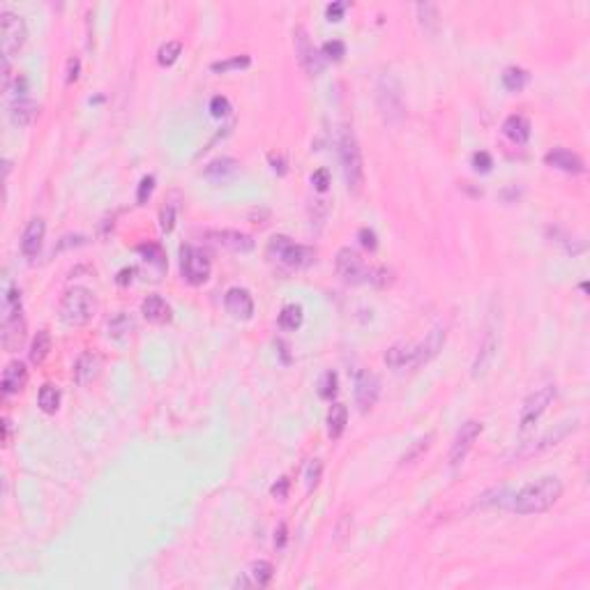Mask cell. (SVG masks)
Returning <instances> with one entry per match:
<instances>
[{"mask_svg":"<svg viewBox=\"0 0 590 590\" xmlns=\"http://www.w3.org/2000/svg\"><path fill=\"white\" fill-rule=\"evenodd\" d=\"M554 397H556V385L547 383V385H542V388H535L524 399L521 410H519V429H521V434H528L530 429H535V424L540 422V417L544 413H547Z\"/></svg>","mask_w":590,"mask_h":590,"instance_id":"obj_5","label":"cell"},{"mask_svg":"<svg viewBox=\"0 0 590 590\" xmlns=\"http://www.w3.org/2000/svg\"><path fill=\"white\" fill-rule=\"evenodd\" d=\"M376 99H378V109L383 113V118L388 123H395V120H402L404 116V97H402V88H399V81L395 76L385 74L380 76L378 88H376Z\"/></svg>","mask_w":590,"mask_h":590,"instance_id":"obj_8","label":"cell"},{"mask_svg":"<svg viewBox=\"0 0 590 590\" xmlns=\"http://www.w3.org/2000/svg\"><path fill=\"white\" fill-rule=\"evenodd\" d=\"M344 10H346V3L328 5V19H330V21H339V19L344 16Z\"/></svg>","mask_w":590,"mask_h":590,"instance_id":"obj_50","label":"cell"},{"mask_svg":"<svg viewBox=\"0 0 590 590\" xmlns=\"http://www.w3.org/2000/svg\"><path fill=\"white\" fill-rule=\"evenodd\" d=\"M180 270H182V279L192 286H201V284L208 282L212 270V263L208 258L206 251L196 249L192 245H182L180 247Z\"/></svg>","mask_w":590,"mask_h":590,"instance_id":"obj_7","label":"cell"},{"mask_svg":"<svg viewBox=\"0 0 590 590\" xmlns=\"http://www.w3.org/2000/svg\"><path fill=\"white\" fill-rule=\"evenodd\" d=\"M25 380H28V369H25L23 362H10L5 367L3 378H0V388H3V395H16V392L23 390Z\"/></svg>","mask_w":590,"mask_h":590,"instance_id":"obj_19","label":"cell"},{"mask_svg":"<svg viewBox=\"0 0 590 590\" xmlns=\"http://www.w3.org/2000/svg\"><path fill=\"white\" fill-rule=\"evenodd\" d=\"M0 30H3V40H0V44H3V60H10L23 47L25 35H28L23 16L10 10H3L0 12Z\"/></svg>","mask_w":590,"mask_h":590,"instance_id":"obj_9","label":"cell"},{"mask_svg":"<svg viewBox=\"0 0 590 590\" xmlns=\"http://www.w3.org/2000/svg\"><path fill=\"white\" fill-rule=\"evenodd\" d=\"M304 321V312L300 304L291 302V304H284L282 312H279V328L282 330H288V332H295V330H300Z\"/></svg>","mask_w":590,"mask_h":590,"instance_id":"obj_26","label":"cell"},{"mask_svg":"<svg viewBox=\"0 0 590 590\" xmlns=\"http://www.w3.org/2000/svg\"><path fill=\"white\" fill-rule=\"evenodd\" d=\"M134 328V323H132V319L130 316H127L125 312H120V314H116L113 316V319L109 321V334L111 337H125L127 332H130V330Z\"/></svg>","mask_w":590,"mask_h":590,"instance_id":"obj_38","label":"cell"},{"mask_svg":"<svg viewBox=\"0 0 590 590\" xmlns=\"http://www.w3.org/2000/svg\"><path fill=\"white\" fill-rule=\"evenodd\" d=\"M206 238L210 240L212 245L224 247V249H231V251H238V254H245V251L254 249L251 236L240 233V231H231V228H224V231H208Z\"/></svg>","mask_w":590,"mask_h":590,"instance_id":"obj_14","label":"cell"},{"mask_svg":"<svg viewBox=\"0 0 590 590\" xmlns=\"http://www.w3.org/2000/svg\"><path fill=\"white\" fill-rule=\"evenodd\" d=\"M563 496V482L556 475H544V478L521 487L510 500V510L517 515H540L558 503Z\"/></svg>","mask_w":590,"mask_h":590,"instance_id":"obj_1","label":"cell"},{"mask_svg":"<svg viewBox=\"0 0 590 590\" xmlns=\"http://www.w3.org/2000/svg\"><path fill=\"white\" fill-rule=\"evenodd\" d=\"M224 307H226V312L233 316V319L249 321L254 316V297H251V293L247 288L233 286V288L226 291Z\"/></svg>","mask_w":590,"mask_h":590,"instance_id":"obj_13","label":"cell"},{"mask_svg":"<svg viewBox=\"0 0 590 590\" xmlns=\"http://www.w3.org/2000/svg\"><path fill=\"white\" fill-rule=\"evenodd\" d=\"M79 69H81L79 58H69L67 60V84H72V81L79 79Z\"/></svg>","mask_w":590,"mask_h":590,"instance_id":"obj_51","label":"cell"},{"mask_svg":"<svg viewBox=\"0 0 590 590\" xmlns=\"http://www.w3.org/2000/svg\"><path fill=\"white\" fill-rule=\"evenodd\" d=\"M473 167L478 169V171H482V173H487V171H491V167H493L491 155H489V152H484V150L475 152V155H473Z\"/></svg>","mask_w":590,"mask_h":590,"instance_id":"obj_45","label":"cell"},{"mask_svg":"<svg viewBox=\"0 0 590 590\" xmlns=\"http://www.w3.org/2000/svg\"><path fill=\"white\" fill-rule=\"evenodd\" d=\"M417 14H420L422 28L429 30V33H436V28H439V8L431 3H420L417 5Z\"/></svg>","mask_w":590,"mask_h":590,"instance_id":"obj_35","label":"cell"},{"mask_svg":"<svg viewBox=\"0 0 590 590\" xmlns=\"http://www.w3.org/2000/svg\"><path fill=\"white\" fill-rule=\"evenodd\" d=\"M528 79H530V74L521 67H507L503 72V86L510 93H521L526 84H528Z\"/></svg>","mask_w":590,"mask_h":590,"instance_id":"obj_32","label":"cell"},{"mask_svg":"<svg viewBox=\"0 0 590 590\" xmlns=\"http://www.w3.org/2000/svg\"><path fill=\"white\" fill-rule=\"evenodd\" d=\"M348 424V408L344 404H334L330 406V413H328V434L332 436V439H339L341 434H344Z\"/></svg>","mask_w":590,"mask_h":590,"instance_id":"obj_28","label":"cell"},{"mask_svg":"<svg viewBox=\"0 0 590 590\" xmlns=\"http://www.w3.org/2000/svg\"><path fill=\"white\" fill-rule=\"evenodd\" d=\"M247 574H249L251 586L265 588V586H270L272 576H275V567H272L268 561H258V563H254V565L249 567V572H247Z\"/></svg>","mask_w":590,"mask_h":590,"instance_id":"obj_30","label":"cell"},{"mask_svg":"<svg viewBox=\"0 0 590 590\" xmlns=\"http://www.w3.org/2000/svg\"><path fill=\"white\" fill-rule=\"evenodd\" d=\"M344 53H346L344 42H339V40H330V42L323 44V56H325V58L341 60V58H344Z\"/></svg>","mask_w":590,"mask_h":590,"instance_id":"obj_43","label":"cell"},{"mask_svg":"<svg viewBox=\"0 0 590 590\" xmlns=\"http://www.w3.org/2000/svg\"><path fill=\"white\" fill-rule=\"evenodd\" d=\"M138 251H141L143 256H145V261L157 263L160 268H167V256H164V249H162L160 245H152V243L138 245Z\"/></svg>","mask_w":590,"mask_h":590,"instance_id":"obj_40","label":"cell"},{"mask_svg":"<svg viewBox=\"0 0 590 590\" xmlns=\"http://www.w3.org/2000/svg\"><path fill=\"white\" fill-rule=\"evenodd\" d=\"M228 111H231V101H228L224 95H217V97L210 99V113L214 118H224L228 116Z\"/></svg>","mask_w":590,"mask_h":590,"instance_id":"obj_44","label":"cell"},{"mask_svg":"<svg viewBox=\"0 0 590 590\" xmlns=\"http://www.w3.org/2000/svg\"><path fill=\"white\" fill-rule=\"evenodd\" d=\"M496 351H498V339H496V334H493V330H489V332L484 334V341H482V346H480V353H478V358H475V362H473V376H482V373L489 369V365H491V360H493V355H496Z\"/></svg>","mask_w":590,"mask_h":590,"instance_id":"obj_22","label":"cell"},{"mask_svg":"<svg viewBox=\"0 0 590 590\" xmlns=\"http://www.w3.org/2000/svg\"><path fill=\"white\" fill-rule=\"evenodd\" d=\"M334 265H337L339 275L351 284H369V282L376 284L378 275H383V272L371 270L369 265H365V261L351 249V247H341L337 251V261H334Z\"/></svg>","mask_w":590,"mask_h":590,"instance_id":"obj_6","label":"cell"},{"mask_svg":"<svg viewBox=\"0 0 590 590\" xmlns=\"http://www.w3.org/2000/svg\"><path fill=\"white\" fill-rule=\"evenodd\" d=\"M378 392H380V383L371 371L355 373V404L360 406L362 413L373 408V404H376V399H378Z\"/></svg>","mask_w":590,"mask_h":590,"instance_id":"obj_12","label":"cell"},{"mask_svg":"<svg viewBox=\"0 0 590 590\" xmlns=\"http://www.w3.org/2000/svg\"><path fill=\"white\" fill-rule=\"evenodd\" d=\"M337 395V373L325 371L319 380V397L321 399H332Z\"/></svg>","mask_w":590,"mask_h":590,"instance_id":"obj_39","label":"cell"},{"mask_svg":"<svg viewBox=\"0 0 590 590\" xmlns=\"http://www.w3.org/2000/svg\"><path fill=\"white\" fill-rule=\"evenodd\" d=\"M544 162L549 164V167H554L558 171H565V173H572V175H579L583 173V162L579 155H574L572 150L567 148H554L549 150L547 155H544Z\"/></svg>","mask_w":590,"mask_h":590,"instance_id":"obj_16","label":"cell"},{"mask_svg":"<svg viewBox=\"0 0 590 590\" xmlns=\"http://www.w3.org/2000/svg\"><path fill=\"white\" fill-rule=\"evenodd\" d=\"M49 351H51V334H49V330H40L33 339V346H30V360H33L35 365H40L47 360Z\"/></svg>","mask_w":590,"mask_h":590,"instance_id":"obj_34","label":"cell"},{"mask_svg":"<svg viewBox=\"0 0 590 590\" xmlns=\"http://www.w3.org/2000/svg\"><path fill=\"white\" fill-rule=\"evenodd\" d=\"M572 429H574V422H567L565 427H558V429H554V431H549V434L544 436V439H540V441L535 443V445L526 450V452H524L521 456L537 454V452H542V450H547V447H551V445H558V443H561L563 439H565V436H567Z\"/></svg>","mask_w":590,"mask_h":590,"instance_id":"obj_27","label":"cell"},{"mask_svg":"<svg viewBox=\"0 0 590 590\" xmlns=\"http://www.w3.org/2000/svg\"><path fill=\"white\" fill-rule=\"evenodd\" d=\"M312 185L316 187V192H325L330 187V171L328 169H319L312 175Z\"/></svg>","mask_w":590,"mask_h":590,"instance_id":"obj_46","label":"cell"},{"mask_svg":"<svg viewBox=\"0 0 590 590\" xmlns=\"http://www.w3.org/2000/svg\"><path fill=\"white\" fill-rule=\"evenodd\" d=\"M152 189H155V175H145L141 177V182H138V189H136V203L138 206H143V203H148Z\"/></svg>","mask_w":590,"mask_h":590,"instance_id":"obj_42","label":"cell"},{"mask_svg":"<svg viewBox=\"0 0 590 590\" xmlns=\"http://www.w3.org/2000/svg\"><path fill=\"white\" fill-rule=\"evenodd\" d=\"M321 473H323V464H321V459H312V461H309L307 468H304V487H307L309 491H312L314 487L319 484Z\"/></svg>","mask_w":590,"mask_h":590,"instance_id":"obj_41","label":"cell"},{"mask_svg":"<svg viewBox=\"0 0 590 590\" xmlns=\"http://www.w3.org/2000/svg\"><path fill=\"white\" fill-rule=\"evenodd\" d=\"M360 236V243H362V247H367V249H376L378 243H376V233L371 231V228H362V231L358 233Z\"/></svg>","mask_w":590,"mask_h":590,"instance_id":"obj_48","label":"cell"},{"mask_svg":"<svg viewBox=\"0 0 590 590\" xmlns=\"http://www.w3.org/2000/svg\"><path fill=\"white\" fill-rule=\"evenodd\" d=\"M97 371H99V358L93 353H84L74 365V380L79 385H86L97 376Z\"/></svg>","mask_w":590,"mask_h":590,"instance_id":"obj_24","label":"cell"},{"mask_svg":"<svg viewBox=\"0 0 590 590\" xmlns=\"http://www.w3.org/2000/svg\"><path fill=\"white\" fill-rule=\"evenodd\" d=\"M35 113H37V106L30 97L10 101V118H12V123L19 125V127H25V125L33 123Z\"/></svg>","mask_w":590,"mask_h":590,"instance_id":"obj_25","label":"cell"},{"mask_svg":"<svg viewBox=\"0 0 590 590\" xmlns=\"http://www.w3.org/2000/svg\"><path fill=\"white\" fill-rule=\"evenodd\" d=\"M268 256L286 268H307L314 261V249L297 245L288 236H272L268 243Z\"/></svg>","mask_w":590,"mask_h":590,"instance_id":"obj_4","label":"cell"},{"mask_svg":"<svg viewBox=\"0 0 590 590\" xmlns=\"http://www.w3.org/2000/svg\"><path fill=\"white\" fill-rule=\"evenodd\" d=\"M443 344H445V328H434L427 334V339L417 344V365H427L436 355L441 353Z\"/></svg>","mask_w":590,"mask_h":590,"instance_id":"obj_20","label":"cell"},{"mask_svg":"<svg viewBox=\"0 0 590 590\" xmlns=\"http://www.w3.org/2000/svg\"><path fill=\"white\" fill-rule=\"evenodd\" d=\"M177 210H180V203H177V194H173L160 210V226H162L164 233H171L175 228Z\"/></svg>","mask_w":590,"mask_h":590,"instance_id":"obj_33","label":"cell"},{"mask_svg":"<svg viewBox=\"0 0 590 590\" xmlns=\"http://www.w3.org/2000/svg\"><path fill=\"white\" fill-rule=\"evenodd\" d=\"M482 429L484 427H482V422H478V420H468V422L461 424V429L456 431V436H454L452 447H450V464L459 466L461 461L466 459L468 452H471V447H473V443L478 441V436L482 434Z\"/></svg>","mask_w":590,"mask_h":590,"instance_id":"obj_10","label":"cell"},{"mask_svg":"<svg viewBox=\"0 0 590 590\" xmlns=\"http://www.w3.org/2000/svg\"><path fill=\"white\" fill-rule=\"evenodd\" d=\"M238 173H240V162L231 160V157H217L203 171V175L210 182H217V185L219 182H231Z\"/></svg>","mask_w":590,"mask_h":590,"instance_id":"obj_17","label":"cell"},{"mask_svg":"<svg viewBox=\"0 0 590 590\" xmlns=\"http://www.w3.org/2000/svg\"><path fill=\"white\" fill-rule=\"evenodd\" d=\"M19 314H21V291L8 284V286H5V295H3V321L14 319Z\"/></svg>","mask_w":590,"mask_h":590,"instance_id":"obj_29","label":"cell"},{"mask_svg":"<svg viewBox=\"0 0 590 590\" xmlns=\"http://www.w3.org/2000/svg\"><path fill=\"white\" fill-rule=\"evenodd\" d=\"M141 314L145 316V321L155 323V325H164V323L171 321V304L164 300L162 295H148L141 302Z\"/></svg>","mask_w":590,"mask_h":590,"instance_id":"obj_18","label":"cell"},{"mask_svg":"<svg viewBox=\"0 0 590 590\" xmlns=\"http://www.w3.org/2000/svg\"><path fill=\"white\" fill-rule=\"evenodd\" d=\"M134 275H136V270H134V268H125V270H120V272H118V279H116V282L120 284V286H127V284H130L132 279H134Z\"/></svg>","mask_w":590,"mask_h":590,"instance_id":"obj_52","label":"cell"},{"mask_svg":"<svg viewBox=\"0 0 590 590\" xmlns=\"http://www.w3.org/2000/svg\"><path fill=\"white\" fill-rule=\"evenodd\" d=\"M251 65V58L249 56H233V58H228V60H217V62H212V72H231V69H245V67H249Z\"/></svg>","mask_w":590,"mask_h":590,"instance_id":"obj_37","label":"cell"},{"mask_svg":"<svg viewBox=\"0 0 590 590\" xmlns=\"http://www.w3.org/2000/svg\"><path fill=\"white\" fill-rule=\"evenodd\" d=\"M44 233H47V221L42 217H35L28 221L23 236H21V251L25 258H35L42 249L44 243Z\"/></svg>","mask_w":590,"mask_h":590,"instance_id":"obj_15","label":"cell"},{"mask_svg":"<svg viewBox=\"0 0 590 590\" xmlns=\"http://www.w3.org/2000/svg\"><path fill=\"white\" fill-rule=\"evenodd\" d=\"M337 148H339V162H341V171H344L348 192L358 194L365 185V164H362V150H360V145H358V138H355V134L348 127H341L339 130Z\"/></svg>","mask_w":590,"mask_h":590,"instance_id":"obj_2","label":"cell"},{"mask_svg":"<svg viewBox=\"0 0 590 590\" xmlns=\"http://www.w3.org/2000/svg\"><path fill=\"white\" fill-rule=\"evenodd\" d=\"M23 339H25V323L21 319V314L14 316V319L3 321V346L8 348L10 353L19 351Z\"/></svg>","mask_w":590,"mask_h":590,"instance_id":"obj_21","label":"cell"},{"mask_svg":"<svg viewBox=\"0 0 590 590\" xmlns=\"http://www.w3.org/2000/svg\"><path fill=\"white\" fill-rule=\"evenodd\" d=\"M180 53H182L180 42H167V44H162L160 51H157V62H160L162 67H171L177 58H180Z\"/></svg>","mask_w":590,"mask_h":590,"instance_id":"obj_36","label":"cell"},{"mask_svg":"<svg viewBox=\"0 0 590 590\" xmlns=\"http://www.w3.org/2000/svg\"><path fill=\"white\" fill-rule=\"evenodd\" d=\"M286 540H288V528H286V524H279L277 530H275V547H277V549H284V547H286Z\"/></svg>","mask_w":590,"mask_h":590,"instance_id":"obj_49","label":"cell"},{"mask_svg":"<svg viewBox=\"0 0 590 590\" xmlns=\"http://www.w3.org/2000/svg\"><path fill=\"white\" fill-rule=\"evenodd\" d=\"M93 312H95V300L88 288L74 286L62 295L60 319L62 323H67V325H74V328L86 325V323L93 319Z\"/></svg>","mask_w":590,"mask_h":590,"instance_id":"obj_3","label":"cell"},{"mask_svg":"<svg viewBox=\"0 0 590 590\" xmlns=\"http://www.w3.org/2000/svg\"><path fill=\"white\" fill-rule=\"evenodd\" d=\"M295 53H297V60H300V65L304 67V72H309L312 76L321 74L323 67H325V58L319 53V49L314 47L312 40H309V35L304 33L302 28L295 30Z\"/></svg>","mask_w":590,"mask_h":590,"instance_id":"obj_11","label":"cell"},{"mask_svg":"<svg viewBox=\"0 0 590 590\" xmlns=\"http://www.w3.org/2000/svg\"><path fill=\"white\" fill-rule=\"evenodd\" d=\"M37 404L44 413H56L60 408V390L56 385H42L40 388V395H37Z\"/></svg>","mask_w":590,"mask_h":590,"instance_id":"obj_31","label":"cell"},{"mask_svg":"<svg viewBox=\"0 0 590 590\" xmlns=\"http://www.w3.org/2000/svg\"><path fill=\"white\" fill-rule=\"evenodd\" d=\"M503 134L510 138L512 143H517V145H526L528 143V138H530V123H528V118H524V116H510V118H505V123H503Z\"/></svg>","mask_w":590,"mask_h":590,"instance_id":"obj_23","label":"cell"},{"mask_svg":"<svg viewBox=\"0 0 590 590\" xmlns=\"http://www.w3.org/2000/svg\"><path fill=\"white\" fill-rule=\"evenodd\" d=\"M3 427H5V445H8L10 436H12V422H10V420H3Z\"/></svg>","mask_w":590,"mask_h":590,"instance_id":"obj_53","label":"cell"},{"mask_svg":"<svg viewBox=\"0 0 590 590\" xmlns=\"http://www.w3.org/2000/svg\"><path fill=\"white\" fill-rule=\"evenodd\" d=\"M288 487H291V480L288 478H279L275 484L270 487V493L275 498H279V500H284L288 496Z\"/></svg>","mask_w":590,"mask_h":590,"instance_id":"obj_47","label":"cell"}]
</instances>
